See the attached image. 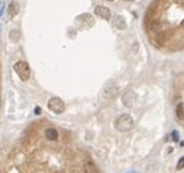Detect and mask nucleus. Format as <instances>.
<instances>
[{"label":"nucleus","instance_id":"1","mask_svg":"<svg viewBox=\"0 0 184 173\" xmlns=\"http://www.w3.org/2000/svg\"><path fill=\"white\" fill-rule=\"evenodd\" d=\"M132 127H133V119L129 114H123V115H120L115 119V128L118 131L126 132V131H131Z\"/></svg>","mask_w":184,"mask_h":173},{"label":"nucleus","instance_id":"2","mask_svg":"<svg viewBox=\"0 0 184 173\" xmlns=\"http://www.w3.org/2000/svg\"><path fill=\"white\" fill-rule=\"evenodd\" d=\"M13 70H15L16 74L19 76V79L23 80V81H26V80L31 77V68H29V64L25 63V61H18V63H15Z\"/></svg>","mask_w":184,"mask_h":173},{"label":"nucleus","instance_id":"3","mask_svg":"<svg viewBox=\"0 0 184 173\" xmlns=\"http://www.w3.org/2000/svg\"><path fill=\"white\" fill-rule=\"evenodd\" d=\"M48 109L52 111L54 114H62L65 109V103L62 102V99L55 96V98H51L48 101Z\"/></svg>","mask_w":184,"mask_h":173},{"label":"nucleus","instance_id":"4","mask_svg":"<svg viewBox=\"0 0 184 173\" xmlns=\"http://www.w3.org/2000/svg\"><path fill=\"white\" fill-rule=\"evenodd\" d=\"M94 13H96L99 18L105 19V21H110V18H112V12H110V9L106 8V6H96Z\"/></svg>","mask_w":184,"mask_h":173},{"label":"nucleus","instance_id":"5","mask_svg":"<svg viewBox=\"0 0 184 173\" xmlns=\"http://www.w3.org/2000/svg\"><path fill=\"white\" fill-rule=\"evenodd\" d=\"M135 99H136V95H135L133 90H126V92L123 93V96H122V102H123V105H125L126 108H132Z\"/></svg>","mask_w":184,"mask_h":173},{"label":"nucleus","instance_id":"6","mask_svg":"<svg viewBox=\"0 0 184 173\" xmlns=\"http://www.w3.org/2000/svg\"><path fill=\"white\" fill-rule=\"evenodd\" d=\"M83 170H84V173H99L97 166H96L93 161H91V160H88V161H86V163H84Z\"/></svg>","mask_w":184,"mask_h":173},{"label":"nucleus","instance_id":"7","mask_svg":"<svg viewBox=\"0 0 184 173\" xmlns=\"http://www.w3.org/2000/svg\"><path fill=\"white\" fill-rule=\"evenodd\" d=\"M113 26L116 28V29H126V21H125V18L123 16H116L115 18V21H113Z\"/></svg>","mask_w":184,"mask_h":173},{"label":"nucleus","instance_id":"8","mask_svg":"<svg viewBox=\"0 0 184 173\" xmlns=\"http://www.w3.org/2000/svg\"><path fill=\"white\" fill-rule=\"evenodd\" d=\"M44 134H45V137H47L48 140H51V141H55V140H58V137H60V134H58V131H57L55 128H47Z\"/></svg>","mask_w":184,"mask_h":173},{"label":"nucleus","instance_id":"9","mask_svg":"<svg viewBox=\"0 0 184 173\" xmlns=\"http://www.w3.org/2000/svg\"><path fill=\"white\" fill-rule=\"evenodd\" d=\"M18 13H19V5H18L16 2H12V3L9 5V16H10V18H15Z\"/></svg>","mask_w":184,"mask_h":173},{"label":"nucleus","instance_id":"10","mask_svg":"<svg viewBox=\"0 0 184 173\" xmlns=\"http://www.w3.org/2000/svg\"><path fill=\"white\" fill-rule=\"evenodd\" d=\"M175 115L178 118V121L183 122V103H178L177 105V109H175Z\"/></svg>","mask_w":184,"mask_h":173},{"label":"nucleus","instance_id":"11","mask_svg":"<svg viewBox=\"0 0 184 173\" xmlns=\"http://www.w3.org/2000/svg\"><path fill=\"white\" fill-rule=\"evenodd\" d=\"M116 93H118V88H116V86H110V89H107V90L105 92V95H106V96H109V98L115 96Z\"/></svg>","mask_w":184,"mask_h":173},{"label":"nucleus","instance_id":"12","mask_svg":"<svg viewBox=\"0 0 184 173\" xmlns=\"http://www.w3.org/2000/svg\"><path fill=\"white\" fill-rule=\"evenodd\" d=\"M178 138H180L178 132H177V131H174V132H172V140H174V141H178Z\"/></svg>","mask_w":184,"mask_h":173},{"label":"nucleus","instance_id":"13","mask_svg":"<svg viewBox=\"0 0 184 173\" xmlns=\"http://www.w3.org/2000/svg\"><path fill=\"white\" fill-rule=\"evenodd\" d=\"M177 169H183V157L178 160V163H177Z\"/></svg>","mask_w":184,"mask_h":173},{"label":"nucleus","instance_id":"14","mask_svg":"<svg viewBox=\"0 0 184 173\" xmlns=\"http://www.w3.org/2000/svg\"><path fill=\"white\" fill-rule=\"evenodd\" d=\"M41 112H42V111H41V108H39V106H36V108H35V114H36V115H41Z\"/></svg>","mask_w":184,"mask_h":173},{"label":"nucleus","instance_id":"15","mask_svg":"<svg viewBox=\"0 0 184 173\" xmlns=\"http://www.w3.org/2000/svg\"><path fill=\"white\" fill-rule=\"evenodd\" d=\"M125 2H135V0H125Z\"/></svg>","mask_w":184,"mask_h":173},{"label":"nucleus","instance_id":"16","mask_svg":"<svg viewBox=\"0 0 184 173\" xmlns=\"http://www.w3.org/2000/svg\"><path fill=\"white\" fill-rule=\"evenodd\" d=\"M109 2H113V0H109Z\"/></svg>","mask_w":184,"mask_h":173}]
</instances>
